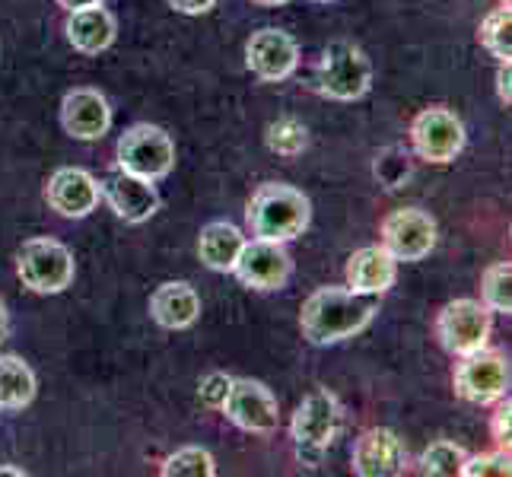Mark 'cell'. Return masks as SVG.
<instances>
[{
    "label": "cell",
    "instance_id": "1",
    "mask_svg": "<svg viewBox=\"0 0 512 477\" xmlns=\"http://www.w3.org/2000/svg\"><path fill=\"white\" fill-rule=\"evenodd\" d=\"M376 312V293H360L350 287H322L299 309V328H303V338L309 344L328 347L360 334L376 318Z\"/></svg>",
    "mask_w": 512,
    "mask_h": 477
},
{
    "label": "cell",
    "instance_id": "2",
    "mask_svg": "<svg viewBox=\"0 0 512 477\" xmlns=\"http://www.w3.org/2000/svg\"><path fill=\"white\" fill-rule=\"evenodd\" d=\"M312 217V204L299 188L293 185H261L249 210H245V220L255 239H271V242H290L296 236H303V229L309 226Z\"/></svg>",
    "mask_w": 512,
    "mask_h": 477
},
{
    "label": "cell",
    "instance_id": "3",
    "mask_svg": "<svg viewBox=\"0 0 512 477\" xmlns=\"http://www.w3.org/2000/svg\"><path fill=\"white\" fill-rule=\"evenodd\" d=\"M341 430V404L328 388L319 392H309L293 414L290 423V436H293V449L299 465L306 468H319L328 446L334 443V436Z\"/></svg>",
    "mask_w": 512,
    "mask_h": 477
},
{
    "label": "cell",
    "instance_id": "4",
    "mask_svg": "<svg viewBox=\"0 0 512 477\" xmlns=\"http://www.w3.org/2000/svg\"><path fill=\"white\" fill-rule=\"evenodd\" d=\"M369 86H373V64H369L363 48L344 39L331 42L312 70V90L334 102L360 99L369 93Z\"/></svg>",
    "mask_w": 512,
    "mask_h": 477
},
{
    "label": "cell",
    "instance_id": "5",
    "mask_svg": "<svg viewBox=\"0 0 512 477\" xmlns=\"http://www.w3.org/2000/svg\"><path fill=\"white\" fill-rule=\"evenodd\" d=\"M74 271V255L58 239H29L16 252V274L32 293H64L74 284Z\"/></svg>",
    "mask_w": 512,
    "mask_h": 477
},
{
    "label": "cell",
    "instance_id": "6",
    "mask_svg": "<svg viewBox=\"0 0 512 477\" xmlns=\"http://www.w3.org/2000/svg\"><path fill=\"white\" fill-rule=\"evenodd\" d=\"M115 159H118V169L140 175V179L160 182L175 166V144L163 128L134 125L118 137Z\"/></svg>",
    "mask_w": 512,
    "mask_h": 477
},
{
    "label": "cell",
    "instance_id": "7",
    "mask_svg": "<svg viewBox=\"0 0 512 477\" xmlns=\"http://www.w3.org/2000/svg\"><path fill=\"white\" fill-rule=\"evenodd\" d=\"M455 395L468 404H493L509 392V360L500 350H474L465 353L455 366Z\"/></svg>",
    "mask_w": 512,
    "mask_h": 477
},
{
    "label": "cell",
    "instance_id": "8",
    "mask_svg": "<svg viewBox=\"0 0 512 477\" xmlns=\"http://www.w3.org/2000/svg\"><path fill=\"white\" fill-rule=\"evenodd\" d=\"M490 328V309L478 299H455L443 306L436 318V338L452 357H465V353L487 347Z\"/></svg>",
    "mask_w": 512,
    "mask_h": 477
},
{
    "label": "cell",
    "instance_id": "9",
    "mask_svg": "<svg viewBox=\"0 0 512 477\" xmlns=\"http://www.w3.org/2000/svg\"><path fill=\"white\" fill-rule=\"evenodd\" d=\"M233 274L239 277L242 287L271 293V290L287 287V280L293 274V261L284 249V242L252 239L242 245V252L233 264Z\"/></svg>",
    "mask_w": 512,
    "mask_h": 477
},
{
    "label": "cell",
    "instance_id": "10",
    "mask_svg": "<svg viewBox=\"0 0 512 477\" xmlns=\"http://www.w3.org/2000/svg\"><path fill=\"white\" fill-rule=\"evenodd\" d=\"M220 411L245 433L268 436V433H274L280 427L277 398L271 395L268 385L255 382V379H233Z\"/></svg>",
    "mask_w": 512,
    "mask_h": 477
},
{
    "label": "cell",
    "instance_id": "11",
    "mask_svg": "<svg viewBox=\"0 0 512 477\" xmlns=\"http://www.w3.org/2000/svg\"><path fill=\"white\" fill-rule=\"evenodd\" d=\"M411 140L420 159L443 166L462 153L465 125H462V118L449 109H423L411 125Z\"/></svg>",
    "mask_w": 512,
    "mask_h": 477
},
{
    "label": "cell",
    "instance_id": "12",
    "mask_svg": "<svg viewBox=\"0 0 512 477\" xmlns=\"http://www.w3.org/2000/svg\"><path fill=\"white\" fill-rule=\"evenodd\" d=\"M382 245L395 261H420L436 245V223L417 207L392 210L382 223Z\"/></svg>",
    "mask_w": 512,
    "mask_h": 477
},
{
    "label": "cell",
    "instance_id": "13",
    "mask_svg": "<svg viewBox=\"0 0 512 477\" xmlns=\"http://www.w3.org/2000/svg\"><path fill=\"white\" fill-rule=\"evenodd\" d=\"M102 198V185L93 179L86 169L77 166H64L48 179L45 185V201L55 214L67 217V220H83L90 217L99 207Z\"/></svg>",
    "mask_w": 512,
    "mask_h": 477
},
{
    "label": "cell",
    "instance_id": "14",
    "mask_svg": "<svg viewBox=\"0 0 512 477\" xmlns=\"http://www.w3.org/2000/svg\"><path fill=\"white\" fill-rule=\"evenodd\" d=\"M245 64L264 83L287 80L299 64V45L280 29H258L245 45Z\"/></svg>",
    "mask_w": 512,
    "mask_h": 477
},
{
    "label": "cell",
    "instance_id": "15",
    "mask_svg": "<svg viewBox=\"0 0 512 477\" xmlns=\"http://www.w3.org/2000/svg\"><path fill=\"white\" fill-rule=\"evenodd\" d=\"M102 198L109 201L115 217L125 223H147L160 210V191H156V185L125 169H115L102 182Z\"/></svg>",
    "mask_w": 512,
    "mask_h": 477
},
{
    "label": "cell",
    "instance_id": "16",
    "mask_svg": "<svg viewBox=\"0 0 512 477\" xmlns=\"http://www.w3.org/2000/svg\"><path fill=\"white\" fill-rule=\"evenodd\" d=\"M61 125L74 140H102L112 128V105L99 90H70L61 102Z\"/></svg>",
    "mask_w": 512,
    "mask_h": 477
},
{
    "label": "cell",
    "instance_id": "17",
    "mask_svg": "<svg viewBox=\"0 0 512 477\" xmlns=\"http://www.w3.org/2000/svg\"><path fill=\"white\" fill-rule=\"evenodd\" d=\"M404 446L395 430H366L353 446V474L360 477H395L404 471Z\"/></svg>",
    "mask_w": 512,
    "mask_h": 477
},
{
    "label": "cell",
    "instance_id": "18",
    "mask_svg": "<svg viewBox=\"0 0 512 477\" xmlns=\"http://www.w3.org/2000/svg\"><path fill=\"white\" fill-rule=\"evenodd\" d=\"M150 318L166 331L191 328L201 318V296L185 280H169V284H160L153 290Z\"/></svg>",
    "mask_w": 512,
    "mask_h": 477
},
{
    "label": "cell",
    "instance_id": "19",
    "mask_svg": "<svg viewBox=\"0 0 512 477\" xmlns=\"http://www.w3.org/2000/svg\"><path fill=\"white\" fill-rule=\"evenodd\" d=\"M347 287L360 293H388L398 277V261L385 252V245H363L347 258Z\"/></svg>",
    "mask_w": 512,
    "mask_h": 477
},
{
    "label": "cell",
    "instance_id": "20",
    "mask_svg": "<svg viewBox=\"0 0 512 477\" xmlns=\"http://www.w3.org/2000/svg\"><path fill=\"white\" fill-rule=\"evenodd\" d=\"M64 32H67V42L74 45L80 55H99V51H105L115 42V16L102 4L70 10Z\"/></svg>",
    "mask_w": 512,
    "mask_h": 477
},
{
    "label": "cell",
    "instance_id": "21",
    "mask_svg": "<svg viewBox=\"0 0 512 477\" xmlns=\"http://www.w3.org/2000/svg\"><path fill=\"white\" fill-rule=\"evenodd\" d=\"M242 245H245V236H242V229L233 226V223H226V220H214V223H207L201 229V236H198V255L201 261L207 264L210 271H233V264L242 252Z\"/></svg>",
    "mask_w": 512,
    "mask_h": 477
},
{
    "label": "cell",
    "instance_id": "22",
    "mask_svg": "<svg viewBox=\"0 0 512 477\" xmlns=\"http://www.w3.org/2000/svg\"><path fill=\"white\" fill-rule=\"evenodd\" d=\"M35 398V373L26 360L0 353V411H23Z\"/></svg>",
    "mask_w": 512,
    "mask_h": 477
},
{
    "label": "cell",
    "instance_id": "23",
    "mask_svg": "<svg viewBox=\"0 0 512 477\" xmlns=\"http://www.w3.org/2000/svg\"><path fill=\"white\" fill-rule=\"evenodd\" d=\"M481 296L490 312H500V315L512 312V264L509 261H497L484 271Z\"/></svg>",
    "mask_w": 512,
    "mask_h": 477
},
{
    "label": "cell",
    "instance_id": "24",
    "mask_svg": "<svg viewBox=\"0 0 512 477\" xmlns=\"http://www.w3.org/2000/svg\"><path fill=\"white\" fill-rule=\"evenodd\" d=\"M478 35H481V45L493 58L509 61L512 58V10H509V4L487 13V20L481 23Z\"/></svg>",
    "mask_w": 512,
    "mask_h": 477
},
{
    "label": "cell",
    "instance_id": "25",
    "mask_svg": "<svg viewBox=\"0 0 512 477\" xmlns=\"http://www.w3.org/2000/svg\"><path fill=\"white\" fill-rule=\"evenodd\" d=\"M163 474L166 477H214L217 474V462L214 455L201 446H185L175 455L166 458L163 465Z\"/></svg>",
    "mask_w": 512,
    "mask_h": 477
},
{
    "label": "cell",
    "instance_id": "26",
    "mask_svg": "<svg viewBox=\"0 0 512 477\" xmlns=\"http://www.w3.org/2000/svg\"><path fill=\"white\" fill-rule=\"evenodd\" d=\"M264 137H268L271 153L287 156V159L299 156V153L306 150V144H309V131H306L303 121H296V118H277Z\"/></svg>",
    "mask_w": 512,
    "mask_h": 477
},
{
    "label": "cell",
    "instance_id": "27",
    "mask_svg": "<svg viewBox=\"0 0 512 477\" xmlns=\"http://www.w3.org/2000/svg\"><path fill=\"white\" fill-rule=\"evenodd\" d=\"M465 449L455 446V443H433L427 452L420 455V471L423 474H433V477H455L465 465Z\"/></svg>",
    "mask_w": 512,
    "mask_h": 477
},
{
    "label": "cell",
    "instance_id": "28",
    "mask_svg": "<svg viewBox=\"0 0 512 477\" xmlns=\"http://www.w3.org/2000/svg\"><path fill=\"white\" fill-rule=\"evenodd\" d=\"M411 175V156L404 153V150H398V147H388V150H382L379 153V159H376V179L392 191V188H398L404 179Z\"/></svg>",
    "mask_w": 512,
    "mask_h": 477
},
{
    "label": "cell",
    "instance_id": "29",
    "mask_svg": "<svg viewBox=\"0 0 512 477\" xmlns=\"http://www.w3.org/2000/svg\"><path fill=\"white\" fill-rule=\"evenodd\" d=\"M509 452L506 449H497L490 455H474V458H465L462 465V477H487V474H497V477H509Z\"/></svg>",
    "mask_w": 512,
    "mask_h": 477
},
{
    "label": "cell",
    "instance_id": "30",
    "mask_svg": "<svg viewBox=\"0 0 512 477\" xmlns=\"http://www.w3.org/2000/svg\"><path fill=\"white\" fill-rule=\"evenodd\" d=\"M229 385H233V379H229L226 373H207L198 385V398H201L204 408L220 411L226 395H229Z\"/></svg>",
    "mask_w": 512,
    "mask_h": 477
},
{
    "label": "cell",
    "instance_id": "31",
    "mask_svg": "<svg viewBox=\"0 0 512 477\" xmlns=\"http://www.w3.org/2000/svg\"><path fill=\"white\" fill-rule=\"evenodd\" d=\"M512 408H509V401H503L497 414H493V443H497L500 449L509 452V436H512Z\"/></svg>",
    "mask_w": 512,
    "mask_h": 477
},
{
    "label": "cell",
    "instance_id": "32",
    "mask_svg": "<svg viewBox=\"0 0 512 477\" xmlns=\"http://www.w3.org/2000/svg\"><path fill=\"white\" fill-rule=\"evenodd\" d=\"M166 4L175 10V13H185V16H201L207 10H214L217 0H166Z\"/></svg>",
    "mask_w": 512,
    "mask_h": 477
},
{
    "label": "cell",
    "instance_id": "33",
    "mask_svg": "<svg viewBox=\"0 0 512 477\" xmlns=\"http://www.w3.org/2000/svg\"><path fill=\"white\" fill-rule=\"evenodd\" d=\"M512 74H509V61H500V70H497V96L503 105L512 102Z\"/></svg>",
    "mask_w": 512,
    "mask_h": 477
},
{
    "label": "cell",
    "instance_id": "34",
    "mask_svg": "<svg viewBox=\"0 0 512 477\" xmlns=\"http://www.w3.org/2000/svg\"><path fill=\"white\" fill-rule=\"evenodd\" d=\"M96 4H102V0H58V7H64L67 13L70 10H83V7H96Z\"/></svg>",
    "mask_w": 512,
    "mask_h": 477
},
{
    "label": "cell",
    "instance_id": "35",
    "mask_svg": "<svg viewBox=\"0 0 512 477\" xmlns=\"http://www.w3.org/2000/svg\"><path fill=\"white\" fill-rule=\"evenodd\" d=\"M7 338H10V312L4 303H0V344H4Z\"/></svg>",
    "mask_w": 512,
    "mask_h": 477
},
{
    "label": "cell",
    "instance_id": "36",
    "mask_svg": "<svg viewBox=\"0 0 512 477\" xmlns=\"http://www.w3.org/2000/svg\"><path fill=\"white\" fill-rule=\"evenodd\" d=\"M4 474H10V477H26V471L23 468H10V465H0V477Z\"/></svg>",
    "mask_w": 512,
    "mask_h": 477
},
{
    "label": "cell",
    "instance_id": "37",
    "mask_svg": "<svg viewBox=\"0 0 512 477\" xmlns=\"http://www.w3.org/2000/svg\"><path fill=\"white\" fill-rule=\"evenodd\" d=\"M255 4H261V7H284L287 0H255Z\"/></svg>",
    "mask_w": 512,
    "mask_h": 477
},
{
    "label": "cell",
    "instance_id": "38",
    "mask_svg": "<svg viewBox=\"0 0 512 477\" xmlns=\"http://www.w3.org/2000/svg\"><path fill=\"white\" fill-rule=\"evenodd\" d=\"M319 4H328V0H319Z\"/></svg>",
    "mask_w": 512,
    "mask_h": 477
}]
</instances>
